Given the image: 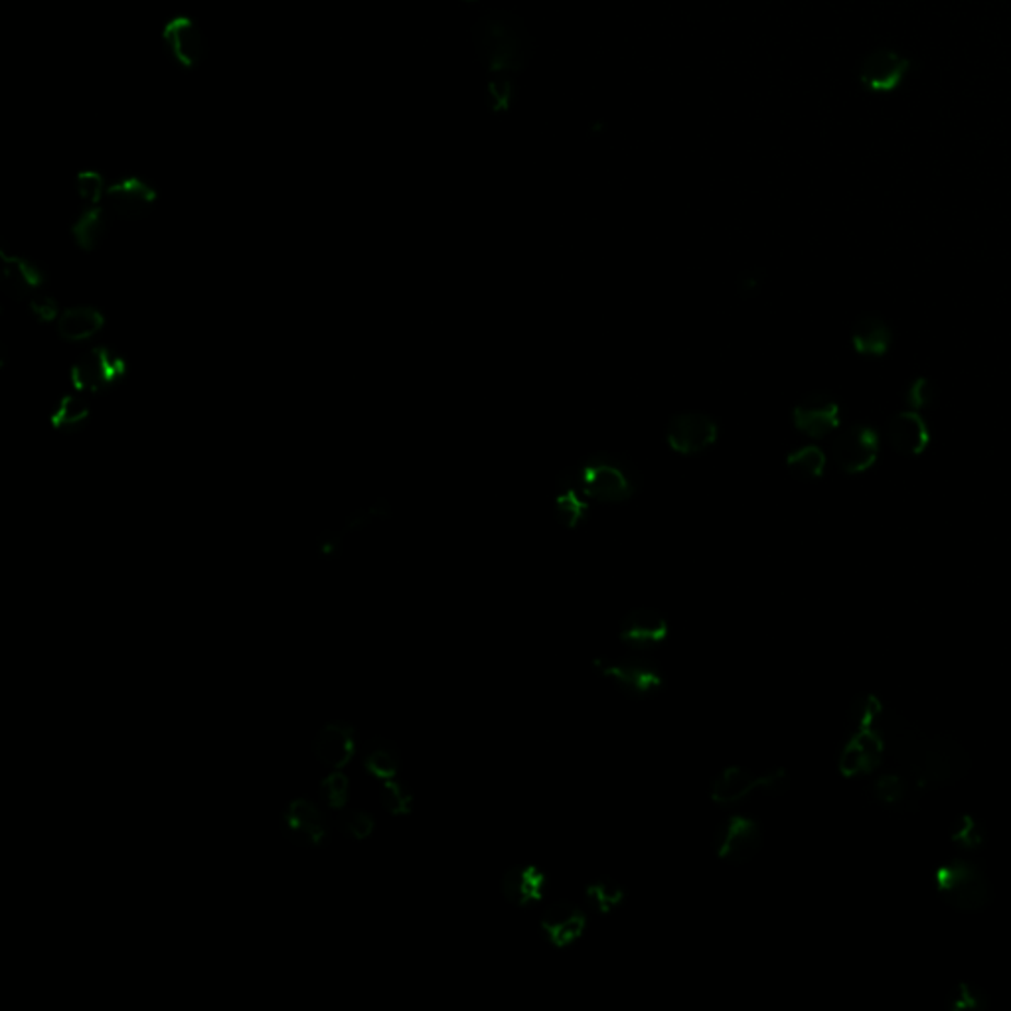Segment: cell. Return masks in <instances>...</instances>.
Wrapping results in <instances>:
<instances>
[{
	"instance_id": "obj_42",
	"label": "cell",
	"mask_w": 1011,
	"mask_h": 1011,
	"mask_svg": "<svg viewBox=\"0 0 1011 1011\" xmlns=\"http://www.w3.org/2000/svg\"><path fill=\"white\" fill-rule=\"evenodd\" d=\"M766 275L763 269H756V267H751V269H745L741 271L736 279V291L737 295L741 298H753V296L759 295L765 286Z\"/></svg>"
},
{
	"instance_id": "obj_23",
	"label": "cell",
	"mask_w": 1011,
	"mask_h": 1011,
	"mask_svg": "<svg viewBox=\"0 0 1011 1011\" xmlns=\"http://www.w3.org/2000/svg\"><path fill=\"white\" fill-rule=\"evenodd\" d=\"M759 788V775L745 766H726L717 773L709 787V798L719 807H737L743 800L755 795Z\"/></svg>"
},
{
	"instance_id": "obj_32",
	"label": "cell",
	"mask_w": 1011,
	"mask_h": 1011,
	"mask_svg": "<svg viewBox=\"0 0 1011 1011\" xmlns=\"http://www.w3.org/2000/svg\"><path fill=\"white\" fill-rule=\"evenodd\" d=\"M332 826L344 838L362 842V839H368L372 836V832L376 827V820L362 808H342V810H338Z\"/></svg>"
},
{
	"instance_id": "obj_21",
	"label": "cell",
	"mask_w": 1011,
	"mask_h": 1011,
	"mask_svg": "<svg viewBox=\"0 0 1011 1011\" xmlns=\"http://www.w3.org/2000/svg\"><path fill=\"white\" fill-rule=\"evenodd\" d=\"M885 439L893 450L905 457H920L929 449L930 430L920 411H901L887 421Z\"/></svg>"
},
{
	"instance_id": "obj_25",
	"label": "cell",
	"mask_w": 1011,
	"mask_h": 1011,
	"mask_svg": "<svg viewBox=\"0 0 1011 1011\" xmlns=\"http://www.w3.org/2000/svg\"><path fill=\"white\" fill-rule=\"evenodd\" d=\"M851 346L859 356L883 358L893 346V330L878 315H863L851 328Z\"/></svg>"
},
{
	"instance_id": "obj_22",
	"label": "cell",
	"mask_w": 1011,
	"mask_h": 1011,
	"mask_svg": "<svg viewBox=\"0 0 1011 1011\" xmlns=\"http://www.w3.org/2000/svg\"><path fill=\"white\" fill-rule=\"evenodd\" d=\"M922 788L905 773H885L871 783V797L893 812H909L919 802Z\"/></svg>"
},
{
	"instance_id": "obj_43",
	"label": "cell",
	"mask_w": 1011,
	"mask_h": 1011,
	"mask_svg": "<svg viewBox=\"0 0 1011 1011\" xmlns=\"http://www.w3.org/2000/svg\"><path fill=\"white\" fill-rule=\"evenodd\" d=\"M344 543H346V538L340 533L338 528L337 530L322 531L317 540L318 555L327 557V560H334L344 550Z\"/></svg>"
},
{
	"instance_id": "obj_5",
	"label": "cell",
	"mask_w": 1011,
	"mask_h": 1011,
	"mask_svg": "<svg viewBox=\"0 0 1011 1011\" xmlns=\"http://www.w3.org/2000/svg\"><path fill=\"white\" fill-rule=\"evenodd\" d=\"M592 668L633 700H648L665 687V672L646 653L631 650L623 656H599Z\"/></svg>"
},
{
	"instance_id": "obj_24",
	"label": "cell",
	"mask_w": 1011,
	"mask_h": 1011,
	"mask_svg": "<svg viewBox=\"0 0 1011 1011\" xmlns=\"http://www.w3.org/2000/svg\"><path fill=\"white\" fill-rule=\"evenodd\" d=\"M589 514V502L585 492L577 481L575 467L563 470L557 481V494H555V516L562 526L567 530H575L581 526L583 520Z\"/></svg>"
},
{
	"instance_id": "obj_18",
	"label": "cell",
	"mask_w": 1011,
	"mask_h": 1011,
	"mask_svg": "<svg viewBox=\"0 0 1011 1011\" xmlns=\"http://www.w3.org/2000/svg\"><path fill=\"white\" fill-rule=\"evenodd\" d=\"M885 747L873 731L856 727L851 736L842 747L838 756L839 773L844 777H859L871 775L883 761Z\"/></svg>"
},
{
	"instance_id": "obj_11",
	"label": "cell",
	"mask_w": 1011,
	"mask_h": 1011,
	"mask_svg": "<svg viewBox=\"0 0 1011 1011\" xmlns=\"http://www.w3.org/2000/svg\"><path fill=\"white\" fill-rule=\"evenodd\" d=\"M879 457L878 431L863 423L842 431L832 443V459L846 474H861L875 465Z\"/></svg>"
},
{
	"instance_id": "obj_26",
	"label": "cell",
	"mask_w": 1011,
	"mask_h": 1011,
	"mask_svg": "<svg viewBox=\"0 0 1011 1011\" xmlns=\"http://www.w3.org/2000/svg\"><path fill=\"white\" fill-rule=\"evenodd\" d=\"M360 763L366 771V775L384 783L389 778H398L399 768H401V753H399V747L386 737H372L364 743V749L360 753Z\"/></svg>"
},
{
	"instance_id": "obj_33",
	"label": "cell",
	"mask_w": 1011,
	"mask_h": 1011,
	"mask_svg": "<svg viewBox=\"0 0 1011 1011\" xmlns=\"http://www.w3.org/2000/svg\"><path fill=\"white\" fill-rule=\"evenodd\" d=\"M944 1006L949 1011H986L990 1008V996L972 981H961L949 991Z\"/></svg>"
},
{
	"instance_id": "obj_34",
	"label": "cell",
	"mask_w": 1011,
	"mask_h": 1011,
	"mask_svg": "<svg viewBox=\"0 0 1011 1011\" xmlns=\"http://www.w3.org/2000/svg\"><path fill=\"white\" fill-rule=\"evenodd\" d=\"M413 800L415 798H413L411 788L405 783L398 780V778L384 780V785L379 788V804L391 816H408V814H411Z\"/></svg>"
},
{
	"instance_id": "obj_6",
	"label": "cell",
	"mask_w": 1011,
	"mask_h": 1011,
	"mask_svg": "<svg viewBox=\"0 0 1011 1011\" xmlns=\"http://www.w3.org/2000/svg\"><path fill=\"white\" fill-rule=\"evenodd\" d=\"M917 72V62L907 54L881 46L868 51L858 66L859 87L869 95H895L910 75Z\"/></svg>"
},
{
	"instance_id": "obj_9",
	"label": "cell",
	"mask_w": 1011,
	"mask_h": 1011,
	"mask_svg": "<svg viewBox=\"0 0 1011 1011\" xmlns=\"http://www.w3.org/2000/svg\"><path fill=\"white\" fill-rule=\"evenodd\" d=\"M279 830L283 838L296 848H320L327 844L332 826L328 824L325 810L310 798L303 797L291 800L283 808Z\"/></svg>"
},
{
	"instance_id": "obj_10",
	"label": "cell",
	"mask_w": 1011,
	"mask_h": 1011,
	"mask_svg": "<svg viewBox=\"0 0 1011 1011\" xmlns=\"http://www.w3.org/2000/svg\"><path fill=\"white\" fill-rule=\"evenodd\" d=\"M719 439V423L707 413L685 411L670 418L666 425L668 447L678 455H697L716 445Z\"/></svg>"
},
{
	"instance_id": "obj_35",
	"label": "cell",
	"mask_w": 1011,
	"mask_h": 1011,
	"mask_svg": "<svg viewBox=\"0 0 1011 1011\" xmlns=\"http://www.w3.org/2000/svg\"><path fill=\"white\" fill-rule=\"evenodd\" d=\"M516 99V82L510 73H494L486 83V105L494 115L510 111Z\"/></svg>"
},
{
	"instance_id": "obj_19",
	"label": "cell",
	"mask_w": 1011,
	"mask_h": 1011,
	"mask_svg": "<svg viewBox=\"0 0 1011 1011\" xmlns=\"http://www.w3.org/2000/svg\"><path fill=\"white\" fill-rule=\"evenodd\" d=\"M501 893L514 907L528 909L545 900L548 875L542 868L533 863L512 866L502 873Z\"/></svg>"
},
{
	"instance_id": "obj_39",
	"label": "cell",
	"mask_w": 1011,
	"mask_h": 1011,
	"mask_svg": "<svg viewBox=\"0 0 1011 1011\" xmlns=\"http://www.w3.org/2000/svg\"><path fill=\"white\" fill-rule=\"evenodd\" d=\"M905 399H907L910 409L925 411V409L934 408L939 403V388L929 378L913 379L909 388L905 391Z\"/></svg>"
},
{
	"instance_id": "obj_37",
	"label": "cell",
	"mask_w": 1011,
	"mask_h": 1011,
	"mask_svg": "<svg viewBox=\"0 0 1011 1011\" xmlns=\"http://www.w3.org/2000/svg\"><path fill=\"white\" fill-rule=\"evenodd\" d=\"M950 838L964 851H976L986 842V827L981 824V820L972 816V814H966V816H961L956 820V824L952 826V832H950Z\"/></svg>"
},
{
	"instance_id": "obj_16",
	"label": "cell",
	"mask_w": 1011,
	"mask_h": 1011,
	"mask_svg": "<svg viewBox=\"0 0 1011 1011\" xmlns=\"http://www.w3.org/2000/svg\"><path fill=\"white\" fill-rule=\"evenodd\" d=\"M156 202H158L156 188L139 176H127V178L117 180L115 185L107 188V196H105L107 210L129 222L151 214Z\"/></svg>"
},
{
	"instance_id": "obj_41",
	"label": "cell",
	"mask_w": 1011,
	"mask_h": 1011,
	"mask_svg": "<svg viewBox=\"0 0 1011 1011\" xmlns=\"http://www.w3.org/2000/svg\"><path fill=\"white\" fill-rule=\"evenodd\" d=\"M28 308H31L32 317L36 318L40 325H50V322H58V318L62 315L60 310V305L58 301L50 295H44V293H36L28 301Z\"/></svg>"
},
{
	"instance_id": "obj_44",
	"label": "cell",
	"mask_w": 1011,
	"mask_h": 1011,
	"mask_svg": "<svg viewBox=\"0 0 1011 1011\" xmlns=\"http://www.w3.org/2000/svg\"><path fill=\"white\" fill-rule=\"evenodd\" d=\"M462 2H477V0H462Z\"/></svg>"
},
{
	"instance_id": "obj_36",
	"label": "cell",
	"mask_w": 1011,
	"mask_h": 1011,
	"mask_svg": "<svg viewBox=\"0 0 1011 1011\" xmlns=\"http://www.w3.org/2000/svg\"><path fill=\"white\" fill-rule=\"evenodd\" d=\"M318 800L328 810H337L338 812V810L346 808L348 800H350V778L340 771H332L330 775L322 778V783L318 787Z\"/></svg>"
},
{
	"instance_id": "obj_8",
	"label": "cell",
	"mask_w": 1011,
	"mask_h": 1011,
	"mask_svg": "<svg viewBox=\"0 0 1011 1011\" xmlns=\"http://www.w3.org/2000/svg\"><path fill=\"white\" fill-rule=\"evenodd\" d=\"M765 844V832L755 818L733 814L714 834V851L727 866H745Z\"/></svg>"
},
{
	"instance_id": "obj_3",
	"label": "cell",
	"mask_w": 1011,
	"mask_h": 1011,
	"mask_svg": "<svg viewBox=\"0 0 1011 1011\" xmlns=\"http://www.w3.org/2000/svg\"><path fill=\"white\" fill-rule=\"evenodd\" d=\"M577 481L591 501L626 502L640 491V472L633 462L613 452H597L575 465Z\"/></svg>"
},
{
	"instance_id": "obj_15",
	"label": "cell",
	"mask_w": 1011,
	"mask_h": 1011,
	"mask_svg": "<svg viewBox=\"0 0 1011 1011\" xmlns=\"http://www.w3.org/2000/svg\"><path fill=\"white\" fill-rule=\"evenodd\" d=\"M163 40L168 56L185 70H195L208 56L204 32L188 16H174L166 22Z\"/></svg>"
},
{
	"instance_id": "obj_4",
	"label": "cell",
	"mask_w": 1011,
	"mask_h": 1011,
	"mask_svg": "<svg viewBox=\"0 0 1011 1011\" xmlns=\"http://www.w3.org/2000/svg\"><path fill=\"white\" fill-rule=\"evenodd\" d=\"M940 900L961 913H981L994 901V887L986 871L972 859H950L934 871Z\"/></svg>"
},
{
	"instance_id": "obj_13",
	"label": "cell",
	"mask_w": 1011,
	"mask_h": 1011,
	"mask_svg": "<svg viewBox=\"0 0 1011 1011\" xmlns=\"http://www.w3.org/2000/svg\"><path fill=\"white\" fill-rule=\"evenodd\" d=\"M587 930V913L573 901L550 903L540 917V932L553 949H572Z\"/></svg>"
},
{
	"instance_id": "obj_27",
	"label": "cell",
	"mask_w": 1011,
	"mask_h": 1011,
	"mask_svg": "<svg viewBox=\"0 0 1011 1011\" xmlns=\"http://www.w3.org/2000/svg\"><path fill=\"white\" fill-rule=\"evenodd\" d=\"M56 328L63 342L82 344L102 332L105 328V315L93 307L66 308L58 318Z\"/></svg>"
},
{
	"instance_id": "obj_12",
	"label": "cell",
	"mask_w": 1011,
	"mask_h": 1011,
	"mask_svg": "<svg viewBox=\"0 0 1011 1011\" xmlns=\"http://www.w3.org/2000/svg\"><path fill=\"white\" fill-rule=\"evenodd\" d=\"M842 421V405L827 391H808L798 399L792 409V423L810 439H824L838 430Z\"/></svg>"
},
{
	"instance_id": "obj_38",
	"label": "cell",
	"mask_w": 1011,
	"mask_h": 1011,
	"mask_svg": "<svg viewBox=\"0 0 1011 1011\" xmlns=\"http://www.w3.org/2000/svg\"><path fill=\"white\" fill-rule=\"evenodd\" d=\"M107 188L109 186H105L102 174L95 171H82L75 176V190L87 208L102 204L107 196Z\"/></svg>"
},
{
	"instance_id": "obj_20",
	"label": "cell",
	"mask_w": 1011,
	"mask_h": 1011,
	"mask_svg": "<svg viewBox=\"0 0 1011 1011\" xmlns=\"http://www.w3.org/2000/svg\"><path fill=\"white\" fill-rule=\"evenodd\" d=\"M313 755L330 771H340L356 755V729L346 721H328L313 741Z\"/></svg>"
},
{
	"instance_id": "obj_7",
	"label": "cell",
	"mask_w": 1011,
	"mask_h": 1011,
	"mask_svg": "<svg viewBox=\"0 0 1011 1011\" xmlns=\"http://www.w3.org/2000/svg\"><path fill=\"white\" fill-rule=\"evenodd\" d=\"M129 374V364L125 356L109 346H95L87 350L82 358L73 364L72 386L87 398H97L115 386H119Z\"/></svg>"
},
{
	"instance_id": "obj_29",
	"label": "cell",
	"mask_w": 1011,
	"mask_h": 1011,
	"mask_svg": "<svg viewBox=\"0 0 1011 1011\" xmlns=\"http://www.w3.org/2000/svg\"><path fill=\"white\" fill-rule=\"evenodd\" d=\"M92 418V403L90 398L80 391L66 393L50 415L51 430L60 433H75Z\"/></svg>"
},
{
	"instance_id": "obj_30",
	"label": "cell",
	"mask_w": 1011,
	"mask_h": 1011,
	"mask_svg": "<svg viewBox=\"0 0 1011 1011\" xmlns=\"http://www.w3.org/2000/svg\"><path fill=\"white\" fill-rule=\"evenodd\" d=\"M583 897L595 915H611L626 900V889L616 879L597 878L585 887Z\"/></svg>"
},
{
	"instance_id": "obj_1",
	"label": "cell",
	"mask_w": 1011,
	"mask_h": 1011,
	"mask_svg": "<svg viewBox=\"0 0 1011 1011\" xmlns=\"http://www.w3.org/2000/svg\"><path fill=\"white\" fill-rule=\"evenodd\" d=\"M856 727L873 731L885 747V755L922 790L954 787L971 773V753L964 745L950 737L925 736L878 695L861 694L851 702L849 729Z\"/></svg>"
},
{
	"instance_id": "obj_31",
	"label": "cell",
	"mask_w": 1011,
	"mask_h": 1011,
	"mask_svg": "<svg viewBox=\"0 0 1011 1011\" xmlns=\"http://www.w3.org/2000/svg\"><path fill=\"white\" fill-rule=\"evenodd\" d=\"M787 469L797 481H818L826 470V455L824 450L814 445L800 447L788 455Z\"/></svg>"
},
{
	"instance_id": "obj_2",
	"label": "cell",
	"mask_w": 1011,
	"mask_h": 1011,
	"mask_svg": "<svg viewBox=\"0 0 1011 1011\" xmlns=\"http://www.w3.org/2000/svg\"><path fill=\"white\" fill-rule=\"evenodd\" d=\"M472 44L486 72H524L533 56V40L526 24L514 12L492 11L474 22Z\"/></svg>"
},
{
	"instance_id": "obj_28",
	"label": "cell",
	"mask_w": 1011,
	"mask_h": 1011,
	"mask_svg": "<svg viewBox=\"0 0 1011 1011\" xmlns=\"http://www.w3.org/2000/svg\"><path fill=\"white\" fill-rule=\"evenodd\" d=\"M107 232H109V215H107V210H103L99 205L85 208L72 225L73 242L85 254H92L102 246Z\"/></svg>"
},
{
	"instance_id": "obj_17",
	"label": "cell",
	"mask_w": 1011,
	"mask_h": 1011,
	"mask_svg": "<svg viewBox=\"0 0 1011 1011\" xmlns=\"http://www.w3.org/2000/svg\"><path fill=\"white\" fill-rule=\"evenodd\" d=\"M46 283V271L26 257L0 247V289L12 301H31Z\"/></svg>"
},
{
	"instance_id": "obj_40",
	"label": "cell",
	"mask_w": 1011,
	"mask_h": 1011,
	"mask_svg": "<svg viewBox=\"0 0 1011 1011\" xmlns=\"http://www.w3.org/2000/svg\"><path fill=\"white\" fill-rule=\"evenodd\" d=\"M788 788H790V775L785 768H771V771H765V773L759 775L756 792H761L763 797H785Z\"/></svg>"
},
{
	"instance_id": "obj_14",
	"label": "cell",
	"mask_w": 1011,
	"mask_h": 1011,
	"mask_svg": "<svg viewBox=\"0 0 1011 1011\" xmlns=\"http://www.w3.org/2000/svg\"><path fill=\"white\" fill-rule=\"evenodd\" d=\"M670 623L665 614L653 607H634L619 624V638L636 653H648L666 643Z\"/></svg>"
}]
</instances>
